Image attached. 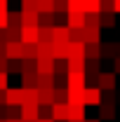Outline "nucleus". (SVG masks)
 <instances>
[{"mask_svg": "<svg viewBox=\"0 0 120 122\" xmlns=\"http://www.w3.org/2000/svg\"><path fill=\"white\" fill-rule=\"evenodd\" d=\"M66 26L68 28H82L85 26V14L82 12H66Z\"/></svg>", "mask_w": 120, "mask_h": 122, "instance_id": "10", "label": "nucleus"}, {"mask_svg": "<svg viewBox=\"0 0 120 122\" xmlns=\"http://www.w3.org/2000/svg\"><path fill=\"white\" fill-rule=\"evenodd\" d=\"M99 26L113 28L115 26V12H99Z\"/></svg>", "mask_w": 120, "mask_h": 122, "instance_id": "21", "label": "nucleus"}, {"mask_svg": "<svg viewBox=\"0 0 120 122\" xmlns=\"http://www.w3.org/2000/svg\"><path fill=\"white\" fill-rule=\"evenodd\" d=\"M19 30L21 28H5V42H19Z\"/></svg>", "mask_w": 120, "mask_h": 122, "instance_id": "34", "label": "nucleus"}, {"mask_svg": "<svg viewBox=\"0 0 120 122\" xmlns=\"http://www.w3.org/2000/svg\"><path fill=\"white\" fill-rule=\"evenodd\" d=\"M52 42H71L68 26H52Z\"/></svg>", "mask_w": 120, "mask_h": 122, "instance_id": "7", "label": "nucleus"}, {"mask_svg": "<svg viewBox=\"0 0 120 122\" xmlns=\"http://www.w3.org/2000/svg\"><path fill=\"white\" fill-rule=\"evenodd\" d=\"M19 120H24V122L38 120V103H21L19 106Z\"/></svg>", "mask_w": 120, "mask_h": 122, "instance_id": "4", "label": "nucleus"}, {"mask_svg": "<svg viewBox=\"0 0 120 122\" xmlns=\"http://www.w3.org/2000/svg\"><path fill=\"white\" fill-rule=\"evenodd\" d=\"M68 12H82L85 14V0H68Z\"/></svg>", "mask_w": 120, "mask_h": 122, "instance_id": "35", "label": "nucleus"}, {"mask_svg": "<svg viewBox=\"0 0 120 122\" xmlns=\"http://www.w3.org/2000/svg\"><path fill=\"white\" fill-rule=\"evenodd\" d=\"M38 26H54V14H38Z\"/></svg>", "mask_w": 120, "mask_h": 122, "instance_id": "41", "label": "nucleus"}, {"mask_svg": "<svg viewBox=\"0 0 120 122\" xmlns=\"http://www.w3.org/2000/svg\"><path fill=\"white\" fill-rule=\"evenodd\" d=\"M68 12V0H54V14H66Z\"/></svg>", "mask_w": 120, "mask_h": 122, "instance_id": "40", "label": "nucleus"}, {"mask_svg": "<svg viewBox=\"0 0 120 122\" xmlns=\"http://www.w3.org/2000/svg\"><path fill=\"white\" fill-rule=\"evenodd\" d=\"M54 103H68V87H54Z\"/></svg>", "mask_w": 120, "mask_h": 122, "instance_id": "30", "label": "nucleus"}, {"mask_svg": "<svg viewBox=\"0 0 120 122\" xmlns=\"http://www.w3.org/2000/svg\"><path fill=\"white\" fill-rule=\"evenodd\" d=\"M38 120H52V106H38Z\"/></svg>", "mask_w": 120, "mask_h": 122, "instance_id": "38", "label": "nucleus"}, {"mask_svg": "<svg viewBox=\"0 0 120 122\" xmlns=\"http://www.w3.org/2000/svg\"><path fill=\"white\" fill-rule=\"evenodd\" d=\"M85 59H101V45L99 42H85Z\"/></svg>", "mask_w": 120, "mask_h": 122, "instance_id": "16", "label": "nucleus"}, {"mask_svg": "<svg viewBox=\"0 0 120 122\" xmlns=\"http://www.w3.org/2000/svg\"><path fill=\"white\" fill-rule=\"evenodd\" d=\"M113 12H115V14L120 12V0H113Z\"/></svg>", "mask_w": 120, "mask_h": 122, "instance_id": "54", "label": "nucleus"}, {"mask_svg": "<svg viewBox=\"0 0 120 122\" xmlns=\"http://www.w3.org/2000/svg\"><path fill=\"white\" fill-rule=\"evenodd\" d=\"M28 122H35V120H28Z\"/></svg>", "mask_w": 120, "mask_h": 122, "instance_id": "60", "label": "nucleus"}, {"mask_svg": "<svg viewBox=\"0 0 120 122\" xmlns=\"http://www.w3.org/2000/svg\"><path fill=\"white\" fill-rule=\"evenodd\" d=\"M21 12H38V0H21Z\"/></svg>", "mask_w": 120, "mask_h": 122, "instance_id": "39", "label": "nucleus"}, {"mask_svg": "<svg viewBox=\"0 0 120 122\" xmlns=\"http://www.w3.org/2000/svg\"><path fill=\"white\" fill-rule=\"evenodd\" d=\"M71 42H85L82 28H71Z\"/></svg>", "mask_w": 120, "mask_h": 122, "instance_id": "43", "label": "nucleus"}, {"mask_svg": "<svg viewBox=\"0 0 120 122\" xmlns=\"http://www.w3.org/2000/svg\"><path fill=\"white\" fill-rule=\"evenodd\" d=\"M68 59H75V56H85V42H68Z\"/></svg>", "mask_w": 120, "mask_h": 122, "instance_id": "23", "label": "nucleus"}, {"mask_svg": "<svg viewBox=\"0 0 120 122\" xmlns=\"http://www.w3.org/2000/svg\"><path fill=\"white\" fill-rule=\"evenodd\" d=\"M66 63H68V73H73V71H82V73H85V56L66 59Z\"/></svg>", "mask_w": 120, "mask_h": 122, "instance_id": "24", "label": "nucleus"}, {"mask_svg": "<svg viewBox=\"0 0 120 122\" xmlns=\"http://www.w3.org/2000/svg\"><path fill=\"white\" fill-rule=\"evenodd\" d=\"M52 103H54V87L52 89H38V106H52Z\"/></svg>", "mask_w": 120, "mask_h": 122, "instance_id": "14", "label": "nucleus"}, {"mask_svg": "<svg viewBox=\"0 0 120 122\" xmlns=\"http://www.w3.org/2000/svg\"><path fill=\"white\" fill-rule=\"evenodd\" d=\"M97 87L101 92H115V73H99L97 75Z\"/></svg>", "mask_w": 120, "mask_h": 122, "instance_id": "1", "label": "nucleus"}, {"mask_svg": "<svg viewBox=\"0 0 120 122\" xmlns=\"http://www.w3.org/2000/svg\"><path fill=\"white\" fill-rule=\"evenodd\" d=\"M38 59H52V42H35Z\"/></svg>", "mask_w": 120, "mask_h": 122, "instance_id": "26", "label": "nucleus"}, {"mask_svg": "<svg viewBox=\"0 0 120 122\" xmlns=\"http://www.w3.org/2000/svg\"><path fill=\"white\" fill-rule=\"evenodd\" d=\"M0 12H10L7 10V0H0Z\"/></svg>", "mask_w": 120, "mask_h": 122, "instance_id": "53", "label": "nucleus"}, {"mask_svg": "<svg viewBox=\"0 0 120 122\" xmlns=\"http://www.w3.org/2000/svg\"><path fill=\"white\" fill-rule=\"evenodd\" d=\"M85 26H97V28H101V26H99V14H85Z\"/></svg>", "mask_w": 120, "mask_h": 122, "instance_id": "44", "label": "nucleus"}, {"mask_svg": "<svg viewBox=\"0 0 120 122\" xmlns=\"http://www.w3.org/2000/svg\"><path fill=\"white\" fill-rule=\"evenodd\" d=\"M19 117V106H5V120H16Z\"/></svg>", "mask_w": 120, "mask_h": 122, "instance_id": "42", "label": "nucleus"}, {"mask_svg": "<svg viewBox=\"0 0 120 122\" xmlns=\"http://www.w3.org/2000/svg\"><path fill=\"white\" fill-rule=\"evenodd\" d=\"M101 103H113L115 106V92H101Z\"/></svg>", "mask_w": 120, "mask_h": 122, "instance_id": "45", "label": "nucleus"}, {"mask_svg": "<svg viewBox=\"0 0 120 122\" xmlns=\"http://www.w3.org/2000/svg\"><path fill=\"white\" fill-rule=\"evenodd\" d=\"M99 120H113L115 117V106L113 103H99Z\"/></svg>", "mask_w": 120, "mask_h": 122, "instance_id": "17", "label": "nucleus"}, {"mask_svg": "<svg viewBox=\"0 0 120 122\" xmlns=\"http://www.w3.org/2000/svg\"><path fill=\"white\" fill-rule=\"evenodd\" d=\"M24 71H35V59H21V73Z\"/></svg>", "mask_w": 120, "mask_h": 122, "instance_id": "47", "label": "nucleus"}, {"mask_svg": "<svg viewBox=\"0 0 120 122\" xmlns=\"http://www.w3.org/2000/svg\"><path fill=\"white\" fill-rule=\"evenodd\" d=\"M38 82V71H24L21 73V87H35Z\"/></svg>", "mask_w": 120, "mask_h": 122, "instance_id": "22", "label": "nucleus"}, {"mask_svg": "<svg viewBox=\"0 0 120 122\" xmlns=\"http://www.w3.org/2000/svg\"><path fill=\"white\" fill-rule=\"evenodd\" d=\"M35 122H54V120H35Z\"/></svg>", "mask_w": 120, "mask_h": 122, "instance_id": "59", "label": "nucleus"}, {"mask_svg": "<svg viewBox=\"0 0 120 122\" xmlns=\"http://www.w3.org/2000/svg\"><path fill=\"white\" fill-rule=\"evenodd\" d=\"M38 42H52V26H38Z\"/></svg>", "mask_w": 120, "mask_h": 122, "instance_id": "29", "label": "nucleus"}, {"mask_svg": "<svg viewBox=\"0 0 120 122\" xmlns=\"http://www.w3.org/2000/svg\"><path fill=\"white\" fill-rule=\"evenodd\" d=\"M21 26H38V12H21Z\"/></svg>", "mask_w": 120, "mask_h": 122, "instance_id": "28", "label": "nucleus"}, {"mask_svg": "<svg viewBox=\"0 0 120 122\" xmlns=\"http://www.w3.org/2000/svg\"><path fill=\"white\" fill-rule=\"evenodd\" d=\"M5 122H24V120H19V117H16V120H5Z\"/></svg>", "mask_w": 120, "mask_h": 122, "instance_id": "57", "label": "nucleus"}, {"mask_svg": "<svg viewBox=\"0 0 120 122\" xmlns=\"http://www.w3.org/2000/svg\"><path fill=\"white\" fill-rule=\"evenodd\" d=\"M24 59H38V47L35 45H24Z\"/></svg>", "mask_w": 120, "mask_h": 122, "instance_id": "37", "label": "nucleus"}, {"mask_svg": "<svg viewBox=\"0 0 120 122\" xmlns=\"http://www.w3.org/2000/svg\"><path fill=\"white\" fill-rule=\"evenodd\" d=\"M68 42H52V59L61 61V59H68Z\"/></svg>", "mask_w": 120, "mask_h": 122, "instance_id": "12", "label": "nucleus"}, {"mask_svg": "<svg viewBox=\"0 0 120 122\" xmlns=\"http://www.w3.org/2000/svg\"><path fill=\"white\" fill-rule=\"evenodd\" d=\"M7 87H10L7 85V73H0V92H5Z\"/></svg>", "mask_w": 120, "mask_h": 122, "instance_id": "49", "label": "nucleus"}, {"mask_svg": "<svg viewBox=\"0 0 120 122\" xmlns=\"http://www.w3.org/2000/svg\"><path fill=\"white\" fill-rule=\"evenodd\" d=\"M0 73H7V59L0 56Z\"/></svg>", "mask_w": 120, "mask_h": 122, "instance_id": "51", "label": "nucleus"}, {"mask_svg": "<svg viewBox=\"0 0 120 122\" xmlns=\"http://www.w3.org/2000/svg\"><path fill=\"white\" fill-rule=\"evenodd\" d=\"M38 89H52L54 87V73H38Z\"/></svg>", "mask_w": 120, "mask_h": 122, "instance_id": "13", "label": "nucleus"}, {"mask_svg": "<svg viewBox=\"0 0 120 122\" xmlns=\"http://www.w3.org/2000/svg\"><path fill=\"white\" fill-rule=\"evenodd\" d=\"M101 12H113V0H101Z\"/></svg>", "mask_w": 120, "mask_h": 122, "instance_id": "48", "label": "nucleus"}, {"mask_svg": "<svg viewBox=\"0 0 120 122\" xmlns=\"http://www.w3.org/2000/svg\"><path fill=\"white\" fill-rule=\"evenodd\" d=\"M115 56H120V42L101 45V59H115Z\"/></svg>", "mask_w": 120, "mask_h": 122, "instance_id": "11", "label": "nucleus"}, {"mask_svg": "<svg viewBox=\"0 0 120 122\" xmlns=\"http://www.w3.org/2000/svg\"><path fill=\"white\" fill-rule=\"evenodd\" d=\"M66 87L68 89H85V73L82 71L66 73Z\"/></svg>", "mask_w": 120, "mask_h": 122, "instance_id": "3", "label": "nucleus"}, {"mask_svg": "<svg viewBox=\"0 0 120 122\" xmlns=\"http://www.w3.org/2000/svg\"><path fill=\"white\" fill-rule=\"evenodd\" d=\"M0 28H7V12H0Z\"/></svg>", "mask_w": 120, "mask_h": 122, "instance_id": "50", "label": "nucleus"}, {"mask_svg": "<svg viewBox=\"0 0 120 122\" xmlns=\"http://www.w3.org/2000/svg\"><path fill=\"white\" fill-rule=\"evenodd\" d=\"M38 14H54V0H38Z\"/></svg>", "mask_w": 120, "mask_h": 122, "instance_id": "27", "label": "nucleus"}, {"mask_svg": "<svg viewBox=\"0 0 120 122\" xmlns=\"http://www.w3.org/2000/svg\"><path fill=\"white\" fill-rule=\"evenodd\" d=\"M66 122H85V120H66Z\"/></svg>", "mask_w": 120, "mask_h": 122, "instance_id": "58", "label": "nucleus"}, {"mask_svg": "<svg viewBox=\"0 0 120 122\" xmlns=\"http://www.w3.org/2000/svg\"><path fill=\"white\" fill-rule=\"evenodd\" d=\"M52 120L54 122L68 120V103H52Z\"/></svg>", "mask_w": 120, "mask_h": 122, "instance_id": "9", "label": "nucleus"}, {"mask_svg": "<svg viewBox=\"0 0 120 122\" xmlns=\"http://www.w3.org/2000/svg\"><path fill=\"white\" fill-rule=\"evenodd\" d=\"M7 71H12V73H21V59L7 61Z\"/></svg>", "mask_w": 120, "mask_h": 122, "instance_id": "46", "label": "nucleus"}, {"mask_svg": "<svg viewBox=\"0 0 120 122\" xmlns=\"http://www.w3.org/2000/svg\"><path fill=\"white\" fill-rule=\"evenodd\" d=\"M99 103H101V89L85 87V106H99Z\"/></svg>", "mask_w": 120, "mask_h": 122, "instance_id": "8", "label": "nucleus"}, {"mask_svg": "<svg viewBox=\"0 0 120 122\" xmlns=\"http://www.w3.org/2000/svg\"><path fill=\"white\" fill-rule=\"evenodd\" d=\"M5 59L7 61L24 59V45H21V42H7V45H5Z\"/></svg>", "mask_w": 120, "mask_h": 122, "instance_id": "5", "label": "nucleus"}, {"mask_svg": "<svg viewBox=\"0 0 120 122\" xmlns=\"http://www.w3.org/2000/svg\"><path fill=\"white\" fill-rule=\"evenodd\" d=\"M21 87H7L5 89V106H21Z\"/></svg>", "mask_w": 120, "mask_h": 122, "instance_id": "6", "label": "nucleus"}, {"mask_svg": "<svg viewBox=\"0 0 120 122\" xmlns=\"http://www.w3.org/2000/svg\"><path fill=\"white\" fill-rule=\"evenodd\" d=\"M113 66H115V73H120V56H115V59H113Z\"/></svg>", "mask_w": 120, "mask_h": 122, "instance_id": "52", "label": "nucleus"}, {"mask_svg": "<svg viewBox=\"0 0 120 122\" xmlns=\"http://www.w3.org/2000/svg\"><path fill=\"white\" fill-rule=\"evenodd\" d=\"M19 42L35 45L38 42V26H21V30H19Z\"/></svg>", "mask_w": 120, "mask_h": 122, "instance_id": "2", "label": "nucleus"}, {"mask_svg": "<svg viewBox=\"0 0 120 122\" xmlns=\"http://www.w3.org/2000/svg\"><path fill=\"white\" fill-rule=\"evenodd\" d=\"M68 103L85 106V89H68Z\"/></svg>", "mask_w": 120, "mask_h": 122, "instance_id": "20", "label": "nucleus"}, {"mask_svg": "<svg viewBox=\"0 0 120 122\" xmlns=\"http://www.w3.org/2000/svg\"><path fill=\"white\" fill-rule=\"evenodd\" d=\"M38 73H54V59H35Z\"/></svg>", "mask_w": 120, "mask_h": 122, "instance_id": "18", "label": "nucleus"}, {"mask_svg": "<svg viewBox=\"0 0 120 122\" xmlns=\"http://www.w3.org/2000/svg\"><path fill=\"white\" fill-rule=\"evenodd\" d=\"M21 103H38V89L35 87H21Z\"/></svg>", "mask_w": 120, "mask_h": 122, "instance_id": "19", "label": "nucleus"}, {"mask_svg": "<svg viewBox=\"0 0 120 122\" xmlns=\"http://www.w3.org/2000/svg\"><path fill=\"white\" fill-rule=\"evenodd\" d=\"M66 73H68V63H66V59L54 61V75H66Z\"/></svg>", "mask_w": 120, "mask_h": 122, "instance_id": "36", "label": "nucleus"}, {"mask_svg": "<svg viewBox=\"0 0 120 122\" xmlns=\"http://www.w3.org/2000/svg\"><path fill=\"white\" fill-rule=\"evenodd\" d=\"M85 122H101V120H99V117H92V120H87V117H85Z\"/></svg>", "mask_w": 120, "mask_h": 122, "instance_id": "56", "label": "nucleus"}, {"mask_svg": "<svg viewBox=\"0 0 120 122\" xmlns=\"http://www.w3.org/2000/svg\"><path fill=\"white\" fill-rule=\"evenodd\" d=\"M85 73H87V75L101 73V71H99V59H85Z\"/></svg>", "mask_w": 120, "mask_h": 122, "instance_id": "33", "label": "nucleus"}, {"mask_svg": "<svg viewBox=\"0 0 120 122\" xmlns=\"http://www.w3.org/2000/svg\"><path fill=\"white\" fill-rule=\"evenodd\" d=\"M82 33H85V42H101V28L82 26Z\"/></svg>", "mask_w": 120, "mask_h": 122, "instance_id": "15", "label": "nucleus"}, {"mask_svg": "<svg viewBox=\"0 0 120 122\" xmlns=\"http://www.w3.org/2000/svg\"><path fill=\"white\" fill-rule=\"evenodd\" d=\"M101 12V0H85V14H99Z\"/></svg>", "mask_w": 120, "mask_h": 122, "instance_id": "31", "label": "nucleus"}, {"mask_svg": "<svg viewBox=\"0 0 120 122\" xmlns=\"http://www.w3.org/2000/svg\"><path fill=\"white\" fill-rule=\"evenodd\" d=\"M68 120H85V106L68 103Z\"/></svg>", "mask_w": 120, "mask_h": 122, "instance_id": "25", "label": "nucleus"}, {"mask_svg": "<svg viewBox=\"0 0 120 122\" xmlns=\"http://www.w3.org/2000/svg\"><path fill=\"white\" fill-rule=\"evenodd\" d=\"M7 26L10 28H21V12H7Z\"/></svg>", "mask_w": 120, "mask_h": 122, "instance_id": "32", "label": "nucleus"}, {"mask_svg": "<svg viewBox=\"0 0 120 122\" xmlns=\"http://www.w3.org/2000/svg\"><path fill=\"white\" fill-rule=\"evenodd\" d=\"M0 106H5V92H0Z\"/></svg>", "mask_w": 120, "mask_h": 122, "instance_id": "55", "label": "nucleus"}]
</instances>
